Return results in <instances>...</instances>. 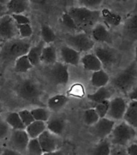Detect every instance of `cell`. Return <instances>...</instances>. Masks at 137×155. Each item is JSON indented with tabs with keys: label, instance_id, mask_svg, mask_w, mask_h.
I'll list each match as a JSON object with an SVG mask.
<instances>
[{
	"label": "cell",
	"instance_id": "6da1fadb",
	"mask_svg": "<svg viewBox=\"0 0 137 155\" xmlns=\"http://www.w3.org/2000/svg\"><path fill=\"white\" fill-rule=\"evenodd\" d=\"M68 12L74 19L78 30L86 33L87 31L91 30L101 18L100 11L88 9L81 6L71 7Z\"/></svg>",
	"mask_w": 137,
	"mask_h": 155
},
{
	"label": "cell",
	"instance_id": "7a4b0ae2",
	"mask_svg": "<svg viewBox=\"0 0 137 155\" xmlns=\"http://www.w3.org/2000/svg\"><path fill=\"white\" fill-rule=\"evenodd\" d=\"M30 48V42L24 39L8 40L1 48L0 61L6 64L15 61L20 56L27 55Z\"/></svg>",
	"mask_w": 137,
	"mask_h": 155
},
{
	"label": "cell",
	"instance_id": "3957f363",
	"mask_svg": "<svg viewBox=\"0 0 137 155\" xmlns=\"http://www.w3.org/2000/svg\"><path fill=\"white\" fill-rule=\"evenodd\" d=\"M137 77V64L133 62L123 71L119 72L112 80V84L116 89L128 94L135 85Z\"/></svg>",
	"mask_w": 137,
	"mask_h": 155
},
{
	"label": "cell",
	"instance_id": "277c9868",
	"mask_svg": "<svg viewBox=\"0 0 137 155\" xmlns=\"http://www.w3.org/2000/svg\"><path fill=\"white\" fill-rule=\"evenodd\" d=\"M135 136L136 130L123 120L115 125L110 134V142L116 146L123 147L128 146V144L135 138Z\"/></svg>",
	"mask_w": 137,
	"mask_h": 155
},
{
	"label": "cell",
	"instance_id": "5b68a950",
	"mask_svg": "<svg viewBox=\"0 0 137 155\" xmlns=\"http://www.w3.org/2000/svg\"><path fill=\"white\" fill-rule=\"evenodd\" d=\"M17 94L23 101L30 104H41V91L37 84L30 79L21 81L16 88Z\"/></svg>",
	"mask_w": 137,
	"mask_h": 155
},
{
	"label": "cell",
	"instance_id": "8992f818",
	"mask_svg": "<svg viewBox=\"0 0 137 155\" xmlns=\"http://www.w3.org/2000/svg\"><path fill=\"white\" fill-rule=\"evenodd\" d=\"M65 41L68 46L76 50L79 53L89 51L95 46L94 40L86 32L67 35L65 37Z\"/></svg>",
	"mask_w": 137,
	"mask_h": 155
},
{
	"label": "cell",
	"instance_id": "52a82bcc",
	"mask_svg": "<svg viewBox=\"0 0 137 155\" xmlns=\"http://www.w3.org/2000/svg\"><path fill=\"white\" fill-rule=\"evenodd\" d=\"M50 81L56 85H66L69 81L70 75L68 65L61 62L52 64L48 71Z\"/></svg>",
	"mask_w": 137,
	"mask_h": 155
},
{
	"label": "cell",
	"instance_id": "ba28073f",
	"mask_svg": "<svg viewBox=\"0 0 137 155\" xmlns=\"http://www.w3.org/2000/svg\"><path fill=\"white\" fill-rule=\"evenodd\" d=\"M18 34L16 23L9 14L0 17V39L8 41L15 38Z\"/></svg>",
	"mask_w": 137,
	"mask_h": 155
},
{
	"label": "cell",
	"instance_id": "9c48e42d",
	"mask_svg": "<svg viewBox=\"0 0 137 155\" xmlns=\"http://www.w3.org/2000/svg\"><path fill=\"white\" fill-rule=\"evenodd\" d=\"M128 108V103L125 99L121 97H116L110 100L109 110L107 117L113 120H121L123 119L124 114Z\"/></svg>",
	"mask_w": 137,
	"mask_h": 155
},
{
	"label": "cell",
	"instance_id": "30bf717a",
	"mask_svg": "<svg viewBox=\"0 0 137 155\" xmlns=\"http://www.w3.org/2000/svg\"><path fill=\"white\" fill-rule=\"evenodd\" d=\"M30 137L25 130H13L10 136L9 143L11 149L23 153L27 151Z\"/></svg>",
	"mask_w": 137,
	"mask_h": 155
},
{
	"label": "cell",
	"instance_id": "8fae6325",
	"mask_svg": "<svg viewBox=\"0 0 137 155\" xmlns=\"http://www.w3.org/2000/svg\"><path fill=\"white\" fill-rule=\"evenodd\" d=\"M115 125H116L115 120H112L110 118H100V120H98L95 125H92L93 133L100 140L105 139L112 134Z\"/></svg>",
	"mask_w": 137,
	"mask_h": 155
},
{
	"label": "cell",
	"instance_id": "7c38bea8",
	"mask_svg": "<svg viewBox=\"0 0 137 155\" xmlns=\"http://www.w3.org/2000/svg\"><path fill=\"white\" fill-rule=\"evenodd\" d=\"M57 137L58 136L51 134L47 130H45L44 132L39 136L38 141L40 142L43 153H49V152L58 150L59 141Z\"/></svg>",
	"mask_w": 137,
	"mask_h": 155
},
{
	"label": "cell",
	"instance_id": "4fadbf2b",
	"mask_svg": "<svg viewBox=\"0 0 137 155\" xmlns=\"http://www.w3.org/2000/svg\"><path fill=\"white\" fill-rule=\"evenodd\" d=\"M94 54L97 56L103 68H108L114 64L116 60V52L113 49L107 46H98L94 49Z\"/></svg>",
	"mask_w": 137,
	"mask_h": 155
},
{
	"label": "cell",
	"instance_id": "5bb4252c",
	"mask_svg": "<svg viewBox=\"0 0 137 155\" xmlns=\"http://www.w3.org/2000/svg\"><path fill=\"white\" fill-rule=\"evenodd\" d=\"M91 37L94 42L101 44H110L112 42V35L109 29L104 23H98L91 30Z\"/></svg>",
	"mask_w": 137,
	"mask_h": 155
},
{
	"label": "cell",
	"instance_id": "9a60e30c",
	"mask_svg": "<svg viewBox=\"0 0 137 155\" xmlns=\"http://www.w3.org/2000/svg\"><path fill=\"white\" fill-rule=\"evenodd\" d=\"M60 56L63 60V64L73 66H78L80 58V53L76 50H75L68 45L61 47L60 48Z\"/></svg>",
	"mask_w": 137,
	"mask_h": 155
},
{
	"label": "cell",
	"instance_id": "2e32d148",
	"mask_svg": "<svg viewBox=\"0 0 137 155\" xmlns=\"http://www.w3.org/2000/svg\"><path fill=\"white\" fill-rule=\"evenodd\" d=\"M80 61H81L84 68L87 71H91L93 72L103 68L102 64L98 59L97 56L94 54V52L85 54L82 57Z\"/></svg>",
	"mask_w": 137,
	"mask_h": 155
},
{
	"label": "cell",
	"instance_id": "e0dca14e",
	"mask_svg": "<svg viewBox=\"0 0 137 155\" xmlns=\"http://www.w3.org/2000/svg\"><path fill=\"white\" fill-rule=\"evenodd\" d=\"M100 13H101V18L104 20V24L107 28L118 27L122 22V17L119 15L112 12L107 8L103 9Z\"/></svg>",
	"mask_w": 137,
	"mask_h": 155
},
{
	"label": "cell",
	"instance_id": "ac0fdd59",
	"mask_svg": "<svg viewBox=\"0 0 137 155\" xmlns=\"http://www.w3.org/2000/svg\"><path fill=\"white\" fill-rule=\"evenodd\" d=\"M69 98L64 94H56L47 101V108L50 111L58 112L68 104Z\"/></svg>",
	"mask_w": 137,
	"mask_h": 155
},
{
	"label": "cell",
	"instance_id": "d6986e66",
	"mask_svg": "<svg viewBox=\"0 0 137 155\" xmlns=\"http://www.w3.org/2000/svg\"><path fill=\"white\" fill-rule=\"evenodd\" d=\"M6 6L9 15L23 14L29 8V0H9Z\"/></svg>",
	"mask_w": 137,
	"mask_h": 155
},
{
	"label": "cell",
	"instance_id": "ffe728a7",
	"mask_svg": "<svg viewBox=\"0 0 137 155\" xmlns=\"http://www.w3.org/2000/svg\"><path fill=\"white\" fill-rule=\"evenodd\" d=\"M110 81V77L105 70L102 69L99 71L93 72L91 77V85L96 88H102V87H106L108 82Z\"/></svg>",
	"mask_w": 137,
	"mask_h": 155
},
{
	"label": "cell",
	"instance_id": "44dd1931",
	"mask_svg": "<svg viewBox=\"0 0 137 155\" xmlns=\"http://www.w3.org/2000/svg\"><path fill=\"white\" fill-rule=\"evenodd\" d=\"M124 121L132 126L134 129H137V101H131L128 104V108L126 110L123 119Z\"/></svg>",
	"mask_w": 137,
	"mask_h": 155
},
{
	"label": "cell",
	"instance_id": "7402d4cb",
	"mask_svg": "<svg viewBox=\"0 0 137 155\" xmlns=\"http://www.w3.org/2000/svg\"><path fill=\"white\" fill-rule=\"evenodd\" d=\"M46 130L50 131L51 134L59 136L63 133L65 130V121L63 119L59 117L50 118L46 122Z\"/></svg>",
	"mask_w": 137,
	"mask_h": 155
},
{
	"label": "cell",
	"instance_id": "603a6c76",
	"mask_svg": "<svg viewBox=\"0 0 137 155\" xmlns=\"http://www.w3.org/2000/svg\"><path fill=\"white\" fill-rule=\"evenodd\" d=\"M46 130V122L40 120H34L31 124L26 127V132L27 133L30 139L38 138L42 133Z\"/></svg>",
	"mask_w": 137,
	"mask_h": 155
},
{
	"label": "cell",
	"instance_id": "cb8c5ba5",
	"mask_svg": "<svg viewBox=\"0 0 137 155\" xmlns=\"http://www.w3.org/2000/svg\"><path fill=\"white\" fill-rule=\"evenodd\" d=\"M56 60H57V52L56 48L53 45L44 46L40 58V62L43 63L46 65H52L57 62Z\"/></svg>",
	"mask_w": 137,
	"mask_h": 155
},
{
	"label": "cell",
	"instance_id": "d4e9b609",
	"mask_svg": "<svg viewBox=\"0 0 137 155\" xmlns=\"http://www.w3.org/2000/svg\"><path fill=\"white\" fill-rule=\"evenodd\" d=\"M111 97H112V92L107 87L97 88V90L95 91V93L88 95V98L95 104L104 101H109Z\"/></svg>",
	"mask_w": 137,
	"mask_h": 155
},
{
	"label": "cell",
	"instance_id": "484cf974",
	"mask_svg": "<svg viewBox=\"0 0 137 155\" xmlns=\"http://www.w3.org/2000/svg\"><path fill=\"white\" fill-rule=\"evenodd\" d=\"M44 42H40V44L37 45L30 47L29 51L27 52V57L30 60V64L33 66H36L40 63V58H41V55H42L43 49L44 48Z\"/></svg>",
	"mask_w": 137,
	"mask_h": 155
},
{
	"label": "cell",
	"instance_id": "4316f807",
	"mask_svg": "<svg viewBox=\"0 0 137 155\" xmlns=\"http://www.w3.org/2000/svg\"><path fill=\"white\" fill-rule=\"evenodd\" d=\"M123 31L125 35L128 38L137 39V14L132 15L126 21Z\"/></svg>",
	"mask_w": 137,
	"mask_h": 155
},
{
	"label": "cell",
	"instance_id": "83f0119b",
	"mask_svg": "<svg viewBox=\"0 0 137 155\" xmlns=\"http://www.w3.org/2000/svg\"><path fill=\"white\" fill-rule=\"evenodd\" d=\"M5 121L13 130H22L26 129V126L22 121L19 114L16 112H12L8 114Z\"/></svg>",
	"mask_w": 137,
	"mask_h": 155
},
{
	"label": "cell",
	"instance_id": "f1b7e54d",
	"mask_svg": "<svg viewBox=\"0 0 137 155\" xmlns=\"http://www.w3.org/2000/svg\"><path fill=\"white\" fill-rule=\"evenodd\" d=\"M34 66L30 64L27 55H23L16 59V60L14 61V72H18V73H24V72H28Z\"/></svg>",
	"mask_w": 137,
	"mask_h": 155
},
{
	"label": "cell",
	"instance_id": "f546056e",
	"mask_svg": "<svg viewBox=\"0 0 137 155\" xmlns=\"http://www.w3.org/2000/svg\"><path fill=\"white\" fill-rule=\"evenodd\" d=\"M111 142L107 138L102 139L92 149L90 155H110L112 151Z\"/></svg>",
	"mask_w": 137,
	"mask_h": 155
},
{
	"label": "cell",
	"instance_id": "4dcf8cb0",
	"mask_svg": "<svg viewBox=\"0 0 137 155\" xmlns=\"http://www.w3.org/2000/svg\"><path fill=\"white\" fill-rule=\"evenodd\" d=\"M30 113L32 114L35 120H40L46 122L50 119V110L46 108H35L30 110Z\"/></svg>",
	"mask_w": 137,
	"mask_h": 155
},
{
	"label": "cell",
	"instance_id": "1f68e13d",
	"mask_svg": "<svg viewBox=\"0 0 137 155\" xmlns=\"http://www.w3.org/2000/svg\"><path fill=\"white\" fill-rule=\"evenodd\" d=\"M41 37L44 44H51L53 43L56 39V35L52 30V28H50L46 24L41 25Z\"/></svg>",
	"mask_w": 137,
	"mask_h": 155
},
{
	"label": "cell",
	"instance_id": "d6a6232c",
	"mask_svg": "<svg viewBox=\"0 0 137 155\" xmlns=\"http://www.w3.org/2000/svg\"><path fill=\"white\" fill-rule=\"evenodd\" d=\"M100 120V117L97 112L95 111V108L86 109L84 113V123L88 125H94L98 120Z\"/></svg>",
	"mask_w": 137,
	"mask_h": 155
},
{
	"label": "cell",
	"instance_id": "836d02e7",
	"mask_svg": "<svg viewBox=\"0 0 137 155\" xmlns=\"http://www.w3.org/2000/svg\"><path fill=\"white\" fill-rule=\"evenodd\" d=\"M27 152L28 155H43V152L40 146V144L38 141V138L30 139L28 143Z\"/></svg>",
	"mask_w": 137,
	"mask_h": 155
},
{
	"label": "cell",
	"instance_id": "e575fe53",
	"mask_svg": "<svg viewBox=\"0 0 137 155\" xmlns=\"http://www.w3.org/2000/svg\"><path fill=\"white\" fill-rule=\"evenodd\" d=\"M18 34L21 39L30 37L33 34L32 28L30 24H16Z\"/></svg>",
	"mask_w": 137,
	"mask_h": 155
},
{
	"label": "cell",
	"instance_id": "d590c367",
	"mask_svg": "<svg viewBox=\"0 0 137 155\" xmlns=\"http://www.w3.org/2000/svg\"><path fill=\"white\" fill-rule=\"evenodd\" d=\"M109 104L110 100L109 101H104L100 102V103H98V104H95V111L97 112L100 118L107 117V113H108V110H109Z\"/></svg>",
	"mask_w": 137,
	"mask_h": 155
},
{
	"label": "cell",
	"instance_id": "8d00e7d4",
	"mask_svg": "<svg viewBox=\"0 0 137 155\" xmlns=\"http://www.w3.org/2000/svg\"><path fill=\"white\" fill-rule=\"evenodd\" d=\"M61 22L63 23V25L65 26L66 28L70 29V30L73 31H77L78 28H77V26L75 23L74 19H72V17L69 15L68 12H64L63 15H62V17H61Z\"/></svg>",
	"mask_w": 137,
	"mask_h": 155
},
{
	"label": "cell",
	"instance_id": "74e56055",
	"mask_svg": "<svg viewBox=\"0 0 137 155\" xmlns=\"http://www.w3.org/2000/svg\"><path fill=\"white\" fill-rule=\"evenodd\" d=\"M81 7H84L91 10H98L101 6L103 0H78Z\"/></svg>",
	"mask_w": 137,
	"mask_h": 155
},
{
	"label": "cell",
	"instance_id": "f35d334b",
	"mask_svg": "<svg viewBox=\"0 0 137 155\" xmlns=\"http://www.w3.org/2000/svg\"><path fill=\"white\" fill-rule=\"evenodd\" d=\"M18 114H19V117L21 118L22 121L26 127L29 125L30 124L35 120L34 117H33L32 114L30 113V111L27 110V109H23V110H20L19 112H18Z\"/></svg>",
	"mask_w": 137,
	"mask_h": 155
},
{
	"label": "cell",
	"instance_id": "ab89813d",
	"mask_svg": "<svg viewBox=\"0 0 137 155\" xmlns=\"http://www.w3.org/2000/svg\"><path fill=\"white\" fill-rule=\"evenodd\" d=\"M16 24H30V21L27 16L23 14L11 15Z\"/></svg>",
	"mask_w": 137,
	"mask_h": 155
},
{
	"label": "cell",
	"instance_id": "60d3db41",
	"mask_svg": "<svg viewBox=\"0 0 137 155\" xmlns=\"http://www.w3.org/2000/svg\"><path fill=\"white\" fill-rule=\"evenodd\" d=\"M10 127L5 120H0V141H2L9 134Z\"/></svg>",
	"mask_w": 137,
	"mask_h": 155
},
{
	"label": "cell",
	"instance_id": "b9f144b4",
	"mask_svg": "<svg viewBox=\"0 0 137 155\" xmlns=\"http://www.w3.org/2000/svg\"><path fill=\"white\" fill-rule=\"evenodd\" d=\"M126 151L128 155H137V143L129 144L127 146Z\"/></svg>",
	"mask_w": 137,
	"mask_h": 155
},
{
	"label": "cell",
	"instance_id": "7bdbcfd3",
	"mask_svg": "<svg viewBox=\"0 0 137 155\" xmlns=\"http://www.w3.org/2000/svg\"><path fill=\"white\" fill-rule=\"evenodd\" d=\"M127 95L130 101H137V84L133 86Z\"/></svg>",
	"mask_w": 137,
	"mask_h": 155
},
{
	"label": "cell",
	"instance_id": "ee69618b",
	"mask_svg": "<svg viewBox=\"0 0 137 155\" xmlns=\"http://www.w3.org/2000/svg\"><path fill=\"white\" fill-rule=\"evenodd\" d=\"M110 155H128V153H127L126 150L121 148V147L119 146V148L117 147V148H115L113 149V150H112Z\"/></svg>",
	"mask_w": 137,
	"mask_h": 155
},
{
	"label": "cell",
	"instance_id": "f6af8a7d",
	"mask_svg": "<svg viewBox=\"0 0 137 155\" xmlns=\"http://www.w3.org/2000/svg\"><path fill=\"white\" fill-rule=\"evenodd\" d=\"M0 155H23L21 153H19L18 151L14 150L13 149L8 148L2 150V153Z\"/></svg>",
	"mask_w": 137,
	"mask_h": 155
},
{
	"label": "cell",
	"instance_id": "bcb514c9",
	"mask_svg": "<svg viewBox=\"0 0 137 155\" xmlns=\"http://www.w3.org/2000/svg\"><path fill=\"white\" fill-rule=\"evenodd\" d=\"M8 14L7 9V6L4 4H1L0 3V17L3 16L5 15Z\"/></svg>",
	"mask_w": 137,
	"mask_h": 155
},
{
	"label": "cell",
	"instance_id": "7dc6e473",
	"mask_svg": "<svg viewBox=\"0 0 137 155\" xmlns=\"http://www.w3.org/2000/svg\"><path fill=\"white\" fill-rule=\"evenodd\" d=\"M43 155H63V152L59 150L56 151H53V152H49V153H43Z\"/></svg>",
	"mask_w": 137,
	"mask_h": 155
},
{
	"label": "cell",
	"instance_id": "c3c4849f",
	"mask_svg": "<svg viewBox=\"0 0 137 155\" xmlns=\"http://www.w3.org/2000/svg\"><path fill=\"white\" fill-rule=\"evenodd\" d=\"M30 1L36 4H43V3H44L46 0H30Z\"/></svg>",
	"mask_w": 137,
	"mask_h": 155
},
{
	"label": "cell",
	"instance_id": "681fc988",
	"mask_svg": "<svg viewBox=\"0 0 137 155\" xmlns=\"http://www.w3.org/2000/svg\"><path fill=\"white\" fill-rule=\"evenodd\" d=\"M8 2H9V0H0V3H1V4L7 5V3Z\"/></svg>",
	"mask_w": 137,
	"mask_h": 155
},
{
	"label": "cell",
	"instance_id": "f907efd6",
	"mask_svg": "<svg viewBox=\"0 0 137 155\" xmlns=\"http://www.w3.org/2000/svg\"><path fill=\"white\" fill-rule=\"evenodd\" d=\"M135 62L137 64V46L135 48Z\"/></svg>",
	"mask_w": 137,
	"mask_h": 155
},
{
	"label": "cell",
	"instance_id": "816d5d0a",
	"mask_svg": "<svg viewBox=\"0 0 137 155\" xmlns=\"http://www.w3.org/2000/svg\"><path fill=\"white\" fill-rule=\"evenodd\" d=\"M2 113V103H1V101H0V114Z\"/></svg>",
	"mask_w": 137,
	"mask_h": 155
},
{
	"label": "cell",
	"instance_id": "f5cc1de1",
	"mask_svg": "<svg viewBox=\"0 0 137 155\" xmlns=\"http://www.w3.org/2000/svg\"><path fill=\"white\" fill-rule=\"evenodd\" d=\"M2 148H1V146H0V154L2 153Z\"/></svg>",
	"mask_w": 137,
	"mask_h": 155
},
{
	"label": "cell",
	"instance_id": "db71d44e",
	"mask_svg": "<svg viewBox=\"0 0 137 155\" xmlns=\"http://www.w3.org/2000/svg\"><path fill=\"white\" fill-rule=\"evenodd\" d=\"M135 138H136V143H137V132H136V136H135Z\"/></svg>",
	"mask_w": 137,
	"mask_h": 155
}]
</instances>
